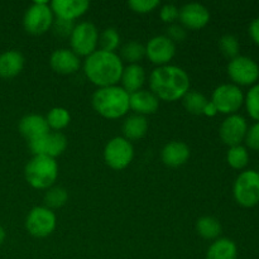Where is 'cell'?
Returning a JSON list of instances; mask_svg holds the SVG:
<instances>
[{"label": "cell", "mask_w": 259, "mask_h": 259, "mask_svg": "<svg viewBox=\"0 0 259 259\" xmlns=\"http://www.w3.org/2000/svg\"><path fill=\"white\" fill-rule=\"evenodd\" d=\"M149 86L159 100L177 101L190 91V77L179 66H159L151 73Z\"/></svg>", "instance_id": "1"}, {"label": "cell", "mask_w": 259, "mask_h": 259, "mask_svg": "<svg viewBox=\"0 0 259 259\" xmlns=\"http://www.w3.org/2000/svg\"><path fill=\"white\" fill-rule=\"evenodd\" d=\"M123 70L121 58L115 52L103 50H96L83 62L86 77L99 88L116 85L120 81Z\"/></svg>", "instance_id": "2"}, {"label": "cell", "mask_w": 259, "mask_h": 259, "mask_svg": "<svg viewBox=\"0 0 259 259\" xmlns=\"http://www.w3.org/2000/svg\"><path fill=\"white\" fill-rule=\"evenodd\" d=\"M96 113L106 119H118L129 111V94L121 86L99 88L93 95Z\"/></svg>", "instance_id": "3"}, {"label": "cell", "mask_w": 259, "mask_h": 259, "mask_svg": "<svg viewBox=\"0 0 259 259\" xmlns=\"http://www.w3.org/2000/svg\"><path fill=\"white\" fill-rule=\"evenodd\" d=\"M28 184L37 190H47L55 185L58 177V164L55 158L47 156H33L24 168Z\"/></svg>", "instance_id": "4"}, {"label": "cell", "mask_w": 259, "mask_h": 259, "mask_svg": "<svg viewBox=\"0 0 259 259\" xmlns=\"http://www.w3.org/2000/svg\"><path fill=\"white\" fill-rule=\"evenodd\" d=\"M233 194L240 206H255L259 202V172L254 169L242 172L235 180Z\"/></svg>", "instance_id": "5"}, {"label": "cell", "mask_w": 259, "mask_h": 259, "mask_svg": "<svg viewBox=\"0 0 259 259\" xmlns=\"http://www.w3.org/2000/svg\"><path fill=\"white\" fill-rule=\"evenodd\" d=\"M53 12L47 2H34L25 12L23 25L30 34L39 35L47 32L53 24Z\"/></svg>", "instance_id": "6"}, {"label": "cell", "mask_w": 259, "mask_h": 259, "mask_svg": "<svg viewBox=\"0 0 259 259\" xmlns=\"http://www.w3.org/2000/svg\"><path fill=\"white\" fill-rule=\"evenodd\" d=\"M71 51L80 56H90L96 51L99 45V32L95 25L90 22H81L75 24L70 35Z\"/></svg>", "instance_id": "7"}, {"label": "cell", "mask_w": 259, "mask_h": 259, "mask_svg": "<svg viewBox=\"0 0 259 259\" xmlns=\"http://www.w3.org/2000/svg\"><path fill=\"white\" fill-rule=\"evenodd\" d=\"M133 144L124 137H115L106 143L104 148V159L110 168L120 171L126 168L133 161Z\"/></svg>", "instance_id": "8"}, {"label": "cell", "mask_w": 259, "mask_h": 259, "mask_svg": "<svg viewBox=\"0 0 259 259\" xmlns=\"http://www.w3.org/2000/svg\"><path fill=\"white\" fill-rule=\"evenodd\" d=\"M211 103L217 108L218 113L235 114L244 103V94L235 83H223L218 86L212 93Z\"/></svg>", "instance_id": "9"}, {"label": "cell", "mask_w": 259, "mask_h": 259, "mask_svg": "<svg viewBox=\"0 0 259 259\" xmlns=\"http://www.w3.org/2000/svg\"><path fill=\"white\" fill-rule=\"evenodd\" d=\"M57 224L55 212L46 206H35L28 212L25 229L35 238H46L53 233Z\"/></svg>", "instance_id": "10"}, {"label": "cell", "mask_w": 259, "mask_h": 259, "mask_svg": "<svg viewBox=\"0 0 259 259\" xmlns=\"http://www.w3.org/2000/svg\"><path fill=\"white\" fill-rule=\"evenodd\" d=\"M33 156H47L51 158L61 156L67 148V138L61 132H48L47 134L28 142Z\"/></svg>", "instance_id": "11"}, {"label": "cell", "mask_w": 259, "mask_h": 259, "mask_svg": "<svg viewBox=\"0 0 259 259\" xmlns=\"http://www.w3.org/2000/svg\"><path fill=\"white\" fill-rule=\"evenodd\" d=\"M228 75L235 85H253L259 78V66L247 56H237L228 65Z\"/></svg>", "instance_id": "12"}, {"label": "cell", "mask_w": 259, "mask_h": 259, "mask_svg": "<svg viewBox=\"0 0 259 259\" xmlns=\"http://www.w3.org/2000/svg\"><path fill=\"white\" fill-rule=\"evenodd\" d=\"M248 131L247 120L239 114H232L222 123L219 136L227 146H239L245 139Z\"/></svg>", "instance_id": "13"}, {"label": "cell", "mask_w": 259, "mask_h": 259, "mask_svg": "<svg viewBox=\"0 0 259 259\" xmlns=\"http://www.w3.org/2000/svg\"><path fill=\"white\" fill-rule=\"evenodd\" d=\"M176 45L167 35H156L151 38L146 46V56L153 63L158 66L168 65L175 57Z\"/></svg>", "instance_id": "14"}, {"label": "cell", "mask_w": 259, "mask_h": 259, "mask_svg": "<svg viewBox=\"0 0 259 259\" xmlns=\"http://www.w3.org/2000/svg\"><path fill=\"white\" fill-rule=\"evenodd\" d=\"M181 25L187 29H201L209 23L210 12L205 5L200 3H189L180 9Z\"/></svg>", "instance_id": "15"}, {"label": "cell", "mask_w": 259, "mask_h": 259, "mask_svg": "<svg viewBox=\"0 0 259 259\" xmlns=\"http://www.w3.org/2000/svg\"><path fill=\"white\" fill-rule=\"evenodd\" d=\"M50 5L56 18L73 22L88 12L90 3L88 0H53Z\"/></svg>", "instance_id": "16"}, {"label": "cell", "mask_w": 259, "mask_h": 259, "mask_svg": "<svg viewBox=\"0 0 259 259\" xmlns=\"http://www.w3.org/2000/svg\"><path fill=\"white\" fill-rule=\"evenodd\" d=\"M50 65L55 72L61 75H71L80 68V57L73 51L61 48L56 50L50 57Z\"/></svg>", "instance_id": "17"}, {"label": "cell", "mask_w": 259, "mask_h": 259, "mask_svg": "<svg viewBox=\"0 0 259 259\" xmlns=\"http://www.w3.org/2000/svg\"><path fill=\"white\" fill-rule=\"evenodd\" d=\"M129 106L136 114L144 116L158 110L159 99L152 91L139 90L129 95Z\"/></svg>", "instance_id": "18"}, {"label": "cell", "mask_w": 259, "mask_h": 259, "mask_svg": "<svg viewBox=\"0 0 259 259\" xmlns=\"http://www.w3.org/2000/svg\"><path fill=\"white\" fill-rule=\"evenodd\" d=\"M18 128H19L20 134L28 142L38 138V137L45 136L50 132V126H48L46 118H43L42 115H38V114H29V115L23 116L20 119Z\"/></svg>", "instance_id": "19"}, {"label": "cell", "mask_w": 259, "mask_h": 259, "mask_svg": "<svg viewBox=\"0 0 259 259\" xmlns=\"http://www.w3.org/2000/svg\"><path fill=\"white\" fill-rule=\"evenodd\" d=\"M162 161L168 167H180L190 158V148L184 142H169L162 149Z\"/></svg>", "instance_id": "20"}, {"label": "cell", "mask_w": 259, "mask_h": 259, "mask_svg": "<svg viewBox=\"0 0 259 259\" xmlns=\"http://www.w3.org/2000/svg\"><path fill=\"white\" fill-rule=\"evenodd\" d=\"M24 56L15 50L5 51L0 55V77L13 78L22 72Z\"/></svg>", "instance_id": "21"}, {"label": "cell", "mask_w": 259, "mask_h": 259, "mask_svg": "<svg viewBox=\"0 0 259 259\" xmlns=\"http://www.w3.org/2000/svg\"><path fill=\"white\" fill-rule=\"evenodd\" d=\"M120 81L123 82L121 88L131 95V94L137 93L142 90V86L146 81V72L144 68L139 63H131L126 67H124L123 73H121Z\"/></svg>", "instance_id": "22"}, {"label": "cell", "mask_w": 259, "mask_h": 259, "mask_svg": "<svg viewBox=\"0 0 259 259\" xmlns=\"http://www.w3.org/2000/svg\"><path fill=\"white\" fill-rule=\"evenodd\" d=\"M147 131H148V121L146 116L138 114L128 116L123 124L124 138L128 139L129 142L142 139L147 134Z\"/></svg>", "instance_id": "23"}, {"label": "cell", "mask_w": 259, "mask_h": 259, "mask_svg": "<svg viewBox=\"0 0 259 259\" xmlns=\"http://www.w3.org/2000/svg\"><path fill=\"white\" fill-rule=\"evenodd\" d=\"M237 244L228 238L217 239L206 252V259H237Z\"/></svg>", "instance_id": "24"}, {"label": "cell", "mask_w": 259, "mask_h": 259, "mask_svg": "<svg viewBox=\"0 0 259 259\" xmlns=\"http://www.w3.org/2000/svg\"><path fill=\"white\" fill-rule=\"evenodd\" d=\"M196 232L204 239H217L222 234V224L214 217H202L196 222Z\"/></svg>", "instance_id": "25"}, {"label": "cell", "mask_w": 259, "mask_h": 259, "mask_svg": "<svg viewBox=\"0 0 259 259\" xmlns=\"http://www.w3.org/2000/svg\"><path fill=\"white\" fill-rule=\"evenodd\" d=\"M182 100H184L182 103H184L185 109L194 115H202L205 109H206V105L209 104V100L204 94L191 90L182 98Z\"/></svg>", "instance_id": "26"}, {"label": "cell", "mask_w": 259, "mask_h": 259, "mask_svg": "<svg viewBox=\"0 0 259 259\" xmlns=\"http://www.w3.org/2000/svg\"><path fill=\"white\" fill-rule=\"evenodd\" d=\"M46 120H47L50 129H53L55 132H60L61 129L66 128L70 124L71 115L67 109L57 106V108H53L48 111Z\"/></svg>", "instance_id": "27"}, {"label": "cell", "mask_w": 259, "mask_h": 259, "mask_svg": "<svg viewBox=\"0 0 259 259\" xmlns=\"http://www.w3.org/2000/svg\"><path fill=\"white\" fill-rule=\"evenodd\" d=\"M67 190L61 186H52L47 189L45 194V206L51 210L58 209V207H62L67 202Z\"/></svg>", "instance_id": "28"}, {"label": "cell", "mask_w": 259, "mask_h": 259, "mask_svg": "<svg viewBox=\"0 0 259 259\" xmlns=\"http://www.w3.org/2000/svg\"><path fill=\"white\" fill-rule=\"evenodd\" d=\"M227 161L229 166L233 167L234 169L244 168L248 164V161H249V154H248L247 148L243 147L242 144L230 147L227 153Z\"/></svg>", "instance_id": "29"}, {"label": "cell", "mask_w": 259, "mask_h": 259, "mask_svg": "<svg viewBox=\"0 0 259 259\" xmlns=\"http://www.w3.org/2000/svg\"><path fill=\"white\" fill-rule=\"evenodd\" d=\"M120 52L121 57L125 61H128L129 65L131 63H138V61L146 57V46H143L139 42H136V40H132V42L125 43L121 47Z\"/></svg>", "instance_id": "30"}, {"label": "cell", "mask_w": 259, "mask_h": 259, "mask_svg": "<svg viewBox=\"0 0 259 259\" xmlns=\"http://www.w3.org/2000/svg\"><path fill=\"white\" fill-rule=\"evenodd\" d=\"M99 45L100 50L108 52H115L116 48L120 45V35L115 28H106L99 34Z\"/></svg>", "instance_id": "31"}, {"label": "cell", "mask_w": 259, "mask_h": 259, "mask_svg": "<svg viewBox=\"0 0 259 259\" xmlns=\"http://www.w3.org/2000/svg\"><path fill=\"white\" fill-rule=\"evenodd\" d=\"M219 47L220 51L229 58L237 57L240 50L239 40H238V38L233 34L223 35L219 39Z\"/></svg>", "instance_id": "32"}, {"label": "cell", "mask_w": 259, "mask_h": 259, "mask_svg": "<svg viewBox=\"0 0 259 259\" xmlns=\"http://www.w3.org/2000/svg\"><path fill=\"white\" fill-rule=\"evenodd\" d=\"M245 106L247 111L254 120L259 121V83L250 88L245 96Z\"/></svg>", "instance_id": "33"}, {"label": "cell", "mask_w": 259, "mask_h": 259, "mask_svg": "<svg viewBox=\"0 0 259 259\" xmlns=\"http://www.w3.org/2000/svg\"><path fill=\"white\" fill-rule=\"evenodd\" d=\"M158 5V0H129L128 2V7L133 12L139 13V14H146V13L152 12Z\"/></svg>", "instance_id": "34"}, {"label": "cell", "mask_w": 259, "mask_h": 259, "mask_svg": "<svg viewBox=\"0 0 259 259\" xmlns=\"http://www.w3.org/2000/svg\"><path fill=\"white\" fill-rule=\"evenodd\" d=\"M73 28H75V23H73L72 20L61 19V18H56V19L53 20L52 29L53 32H55V34L58 35V37H70Z\"/></svg>", "instance_id": "35"}, {"label": "cell", "mask_w": 259, "mask_h": 259, "mask_svg": "<svg viewBox=\"0 0 259 259\" xmlns=\"http://www.w3.org/2000/svg\"><path fill=\"white\" fill-rule=\"evenodd\" d=\"M159 17L164 23H174L175 20L179 19L180 9L174 4H166L161 8Z\"/></svg>", "instance_id": "36"}, {"label": "cell", "mask_w": 259, "mask_h": 259, "mask_svg": "<svg viewBox=\"0 0 259 259\" xmlns=\"http://www.w3.org/2000/svg\"><path fill=\"white\" fill-rule=\"evenodd\" d=\"M245 142L247 146L252 149H259V121L253 124L247 131L245 136Z\"/></svg>", "instance_id": "37"}, {"label": "cell", "mask_w": 259, "mask_h": 259, "mask_svg": "<svg viewBox=\"0 0 259 259\" xmlns=\"http://www.w3.org/2000/svg\"><path fill=\"white\" fill-rule=\"evenodd\" d=\"M167 37L172 42H181L186 38V30L180 24H171L167 28Z\"/></svg>", "instance_id": "38"}, {"label": "cell", "mask_w": 259, "mask_h": 259, "mask_svg": "<svg viewBox=\"0 0 259 259\" xmlns=\"http://www.w3.org/2000/svg\"><path fill=\"white\" fill-rule=\"evenodd\" d=\"M249 34L252 39L259 45V18H255L249 25Z\"/></svg>", "instance_id": "39"}, {"label": "cell", "mask_w": 259, "mask_h": 259, "mask_svg": "<svg viewBox=\"0 0 259 259\" xmlns=\"http://www.w3.org/2000/svg\"><path fill=\"white\" fill-rule=\"evenodd\" d=\"M217 113H218V110H217V108L214 106V104H212L211 101H209V104L206 105V109H205L204 114H205V115L212 116V115H215Z\"/></svg>", "instance_id": "40"}, {"label": "cell", "mask_w": 259, "mask_h": 259, "mask_svg": "<svg viewBox=\"0 0 259 259\" xmlns=\"http://www.w3.org/2000/svg\"><path fill=\"white\" fill-rule=\"evenodd\" d=\"M5 230H4V228L3 227H0V245L3 244V243H4V240H5Z\"/></svg>", "instance_id": "41"}]
</instances>
